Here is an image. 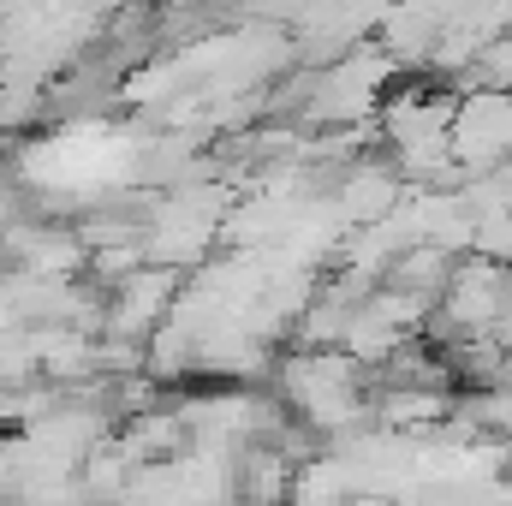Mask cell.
Listing matches in <instances>:
<instances>
[{
    "mask_svg": "<svg viewBox=\"0 0 512 506\" xmlns=\"http://www.w3.org/2000/svg\"><path fill=\"white\" fill-rule=\"evenodd\" d=\"M447 149L471 167H489L512 149V96H471L447 114Z\"/></svg>",
    "mask_w": 512,
    "mask_h": 506,
    "instance_id": "obj_1",
    "label": "cell"
}]
</instances>
